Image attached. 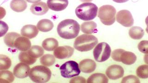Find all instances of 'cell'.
Here are the masks:
<instances>
[{
    "label": "cell",
    "instance_id": "6da1fadb",
    "mask_svg": "<svg viewBox=\"0 0 148 83\" xmlns=\"http://www.w3.org/2000/svg\"><path fill=\"white\" fill-rule=\"evenodd\" d=\"M80 31V25L76 20L67 19L62 21L58 24L57 32L61 38L73 39L77 37Z\"/></svg>",
    "mask_w": 148,
    "mask_h": 83
},
{
    "label": "cell",
    "instance_id": "7a4b0ae2",
    "mask_svg": "<svg viewBox=\"0 0 148 83\" xmlns=\"http://www.w3.org/2000/svg\"><path fill=\"white\" fill-rule=\"evenodd\" d=\"M98 43V40L94 35L82 34L75 39L74 47L80 52H87L92 50Z\"/></svg>",
    "mask_w": 148,
    "mask_h": 83
},
{
    "label": "cell",
    "instance_id": "3957f363",
    "mask_svg": "<svg viewBox=\"0 0 148 83\" xmlns=\"http://www.w3.org/2000/svg\"><path fill=\"white\" fill-rule=\"evenodd\" d=\"M98 8L96 5L85 2L78 6L75 9L76 15L80 20L89 21L94 20L97 15Z\"/></svg>",
    "mask_w": 148,
    "mask_h": 83
},
{
    "label": "cell",
    "instance_id": "277c9868",
    "mask_svg": "<svg viewBox=\"0 0 148 83\" xmlns=\"http://www.w3.org/2000/svg\"><path fill=\"white\" fill-rule=\"evenodd\" d=\"M29 76L35 83H46L51 79V72L46 66H35L30 70Z\"/></svg>",
    "mask_w": 148,
    "mask_h": 83
},
{
    "label": "cell",
    "instance_id": "5b68a950",
    "mask_svg": "<svg viewBox=\"0 0 148 83\" xmlns=\"http://www.w3.org/2000/svg\"><path fill=\"white\" fill-rule=\"evenodd\" d=\"M116 10L111 5H104L99 7L98 16L102 24L111 25L114 23L116 20Z\"/></svg>",
    "mask_w": 148,
    "mask_h": 83
},
{
    "label": "cell",
    "instance_id": "8992f818",
    "mask_svg": "<svg viewBox=\"0 0 148 83\" xmlns=\"http://www.w3.org/2000/svg\"><path fill=\"white\" fill-rule=\"evenodd\" d=\"M112 58L114 61L122 62L124 64L131 65L135 63L136 56L134 53L126 51L123 49H117L112 53Z\"/></svg>",
    "mask_w": 148,
    "mask_h": 83
},
{
    "label": "cell",
    "instance_id": "52a82bcc",
    "mask_svg": "<svg viewBox=\"0 0 148 83\" xmlns=\"http://www.w3.org/2000/svg\"><path fill=\"white\" fill-rule=\"evenodd\" d=\"M60 70L62 76L64 78H71L78 76L81 73L77 63L73 61L65 62L60 67Z\"/></svg>",
    "mask_w": 148,
    "mask_h": 83
},
{
    "label": "cell",
    "instance_id": "ba28073f",
    "mask_svg": "<svg viewBox=\"0 0 148 83\" xmlns=\"http://www.w3.org/2000/svg\"><path fill=\"white\" fill-rule=\"evenodd\" d=\"M111 53L110 46L105 42L98 44L93 51L95 59L99 62L106 61L110 58Z\"/></svg>",
    "mask_w": 148,
    "mask_h": 83
},
{
    "label": "cell",
    "instance_id": "9c48e42d",
    "mask_svg": "<svg viewBox=\"0 0 148 83\" xmlns=\"http://www.w3.org/2000/svg\"><path fill=\"white\" fill-rule=\"evenodd\" d=\"M117 22L124 27H130L134 24V19L132 14L127 10L119 11L116 14Z\"/></svg>",
    "mask_w": 148,
    "mask_h": 83
},
{
    "label": "cell",
    "instance_id": "30bf717a",
    "mask_svg": "<svg viewBox=\"0 0 148 83\" xmlns=\"http://www.w3.org/2000/svg\"><path fill=\"white\" fill-rule=\"evenodd\" d=\"M74 49L69 46H60L53 52V54L58 59H64L71 57L74 54Z\"/></svg>",
    "mask_w": 148,
    "mask_h": 83
},
{
    "label": "cell",
    "instance_id": "8fae6325",
    "mask_svg": "<svg viewBox=\"0 0 148 83\" xmlns=\"http://www.w3.org/2000/svg\"><path fill=\"white\" fill-rule=\"evenodd\" d=\"M106 74L110 80H116L122 77L124 74V70L121 66L113 65L107 68Z\"/></svg>",
    "mask_w": 148,
    "mask_h": 83
},
{
    "label": "cell",
    "instance_id": "7c38bea8",
    "mask_svg": "<svg viewBox=\"0 0 148 83\" xmlns=\"http://www.w3.org/2000/svg\"><path fill=\"white\" fill-rule=\"evenodd\" d=\"M30 67L23 62L16 65L14 69V74L16 78H24L29 76L30 71Z\"/></svg>",
    "mask_w": 148,
    "mask_h": 83
},
{
    "label": "cell",
    "instance_id": "4fadbf2b",
    "mask_svg": "<svg viewBox=\"0 0 148 83\" xmlns=\"http://www.w3.org/2000/svg\"><path fill=\"white\" fill-rule=\"evenodd\" d=\"M49 8L54 11L59 12L66 9L68 6V0H47Z\"/></svg>",
    "mask_w": 148,
    "mask_h": 83
},
{
    "label": "cell",
    "instance_id": "5bb4252c",
    "mask_svg": "<svg viewBox=\"0 0 148 83\" xmlns=\"http://www.w3.org/2000/svg\"><path fill=\"white\" fill-rule=\"evenodd\" d=\"M96 64L91 59H84L79 63V68L81 71L85 73H90L95 71L96 69Z\"/></svg>",
    "mask_w": 148,
    "mask_h": 83
},
{
    "label": "cell",
    "instance_id": "9a60e30c",
    "mask_svg": "<svg viewBox=\"0 0 148 83\" xmlns=\"http://www.w3.org/2000/svg\"><path fill=\"white\" fill-rule=\"evenodd\" d=\"M38 33V29L35 25H25L21 30V34L23 37L29 39L34 38Z\"/></svg>",
    "mask_w": 148,
    "mask_h": 83
},
{
    "label": "cell",
    "instance_id": "2e32d148",
    "mask_svg": "<svg viewBox=\"0 0 148 83\" xmlns=\"http://www.w3.org/2000/svg\"><path fill=\"white\" fill-rule=\"evenodd\" d=\"M14 47L21 51H26L31 47V42L26 37H18L15 40Z\"/></svg>",
    "mask_w": 148,
    "mask_h": 83
},
{
    "label": "cell",
    "instance_id": "e0dca14e",
    "mask_svg": "<svg viewBox=\"0 0 148 83\" xmlns=\"http://www.w3.org/2000/svg\"><path fill=\"white\" fill-rule=\"evenodd\" d=\"M49 7L45 2H40L34 3L31 6L30 11L36 15H43L47 13Z\"/></svg>",
    "mask_w": 148,
    "mask_h": 83
},
{
    "label": "cell",
    "instance_id": "ac0fdd59",
    "mask_svg": "<svg viewBox=\"0 0 148 83\" xmlns=\"http://www.w3.org/2000/svg\"><path fill=\"white\" fill-rule=\"evenodd\" d=\"M27 7L25 0H12L10 2V7L14 11L20 13L24 11Z\"/></svg>",
    "mask_w": 148,
    "mask_h": 83
},
{
    "label": "cell",
    "instance_id": "d6986e66",
    "mask_svg": "<svg viewBox=\"0 0 148 83\" xmlns=\"http://www.w3.org/2000/svg\"><path fill=\"white\" fill-rule=\"evenodd\" d=\"M37 27L38 30L42 32H48L52 30L54 27V24L50 20L43 19L38 21Z\"/></svg>",
    "mask_w": 148,
    "mask_h": 83
},
{
    "label": "cell",
    "instance_id": "ffe728a7",
    "mask_svg": "<svg viewBox=\"0 0 148 83\" xmlns=\"http://www.w3.org/2000/svg\"><path fill=\"white\" fill-rule=\"evenodd\" d=\"M108 79L104 74L101 73H94L87 80L88 83H108Z\"/></svg>",
    "mask_w": 148,
    "mask_h": 83
},
{
    "label": "cell",
    "instance_id": "44dd1931",
    "mask_svg": "<svg viewBox=\"0 0 148 83\" xmlns=\"http://www.w3.org/2000/svg\"><path fill=\"white\" fill-rule=\"evenodd\" d=\"M97 24L94 21H87L82 23L81 25V31L84 33L91 34L96 31Z\"/></svg>",
    "mask_w": 148,
    "mask_h": 83
},
{
    "label": "cell",
    "instance_id": "7402d4cb",
    "mask_svg": "<svg viewBox=\"0 0 148 83\" xmlns=\"http://www.w3.org/2000/svg\"><path fill=\"white\" fill-rule=\"evenodd\" d=\"M42 45L45 50L52 51L58 47V42L55 38H48L43 41Z\"/></svg>",
    "mask_w": 148,
    "mask_h": 83
},
{
    "label": "cell",
    "instance_id": "603a6c76",
    "mask_svg": "<svg viewBox=\"0 0 148 83\" xmlns=\"http://www.w3.org/2000/svg\"><path fill=\"white\" fill-rule=\"evenodd\" d=\"M130 37L135 40H139L142 38L145 35L144 30L139 27H133L129 31Z\"/></svg>",
    "mask_w": 148,
    "mask_h": 83
},
{
    "label": "cell",
    "instance_id": "cb8c5ba5",
    "mask_svg": "<svg viewBox=\"0 0 148 83\" xmlns=\"http://www.w3.org/2000/svg\"><path fill=\"white\" fill-rule=\"evenodd\" d=\"M21 37V35L19 34L16 32H9L5 36L4 38L5 44L7 46L9 47L14 48V43H15L16 39Z\"/></svg>",
    "mask_w": 148,
    "mask_h": 83
},
{
    "label": "cell",
    "instance_id": "d4e9b609",
    "mask_svg": "<svg viewBox=\"0 0 148 83\" xmlns=\"http://www.w3.org/2000/svg\"><path fill=\"white\" fill-rule=\"evenodd\" d=\"M36 58L32 57L29 55L28 51H22L18 55V59L21 62L27 64L29 65L34 64L36 61Z\"/></svg>",
    "mask_w": 148,
    "mask_h": 83
},
{
    "label": "cell",
    "instance_id": "484cf974",
    "mask_svg": "<svg viewBox=\"0 0 148 83\" xmlns=\"http://www.w3.org/2000/svg\"><path fill=\"white\" fill-rule=\"evenodd\" d=\"M14 80V77L11 71L1 70L0 72V83H12Z\"/></svg>",
    "mask_w": 148,
    "mask_h": 83
},
{
    "label": "cell",
    "instance_id": "4316f807",
    "mask_svg": "<svg viewBox=\"0 0 148 83\" xmlns=\"http://www.w3.org/2000/svg\"><path fill=\"white\" fill-rule=\"evenodd\" d=\"M29 55L34 58H38L43 55L44 53L43 48L38 45L32 46L31 48L28 50Z\"/></svg>",
    "mask_w": 148,
    "mask_h": 83
},
{
    "label": "cell",
    "instance_id": "83f0119b",
    "mask_svg": "<svg viewBox=\"0 0 148 83\" xmlns=\"http://www.w3.org/2000/svg\"><path fill=\"white\" fill-rule=\"evenodd\" d=\"M55 57L51 54H46L43 55L40 59V62L43 66L51 67L55 62Z\"/></svg>",
    "mask_w": 148,
    "mask_h": 83
},
{
    "label": "cell",
    "instance_id": "f1b7e54d",
    "mask_svg": "<svg viewBox=\"0 0 148 83\" xmlns=\"http://www.w3.org/2000/svg\"><path fill=\"white\" fill-rule=\"evenodd\" d=\"M12 65L11 59L6 55H0V70H6L10 67Z\"/></svg>",
    "mask_w": 148,
    "mask_h": 83
},
{
    "label": "cell",
    "instance_id": "f546056e",
    "mask_svg": "<svg viewBox=\"0 0 148 83\" xmlns=\"http://www.w3.org/2000/svg\"><path fill=\"white\" fill-rule=\"evenodd\" d=\"M136 75L139 78H148V65H143L138 67L136 71Z\"/></svg>",
    "mask_w": 148,
    "mask_h": 83
},
{
    "label": "cell",
    "instance_id": "4dcf8cb0",
    "mask_svg": "<svg viewBox=\"0 0 148 83\" xmlns=\"http://www.w3.org/2000/svg\"><path fill=\"white\" fill-rule=\"evenodd\" d=\"M122 83H140V80L135 75H129L123 78Z\"/></svg>",
    "mask_w": 148,
    "mask_h": 83
},
{
    "label": "cell",
    "instance_id": "1f68e13d",
    "mask_svg": "<svg viewBox=\"0 0 148 83\" xmlns=\"http://www.w3.org/2000/svg\"><path fill=\"white\" fill-rule=\"evenodd\" d=\"M138 49L140 52L143 54H148V41L143 40L139 43Z\"/></svg>",
    "mask_w": 148,
    "mask_h": 83
},
{
    "label": "cell",
    "instance_id": "d6a6232c",
    "mask_svg": "<svg viewBox=\"0 0 148 83\" xmlns=\"http://www.w3.org/2000/svg\"><path fill=\"white\" fill-rule=\"evenodd\" d=\"M87 81L86 80L85 78L81 77V76H78L74 78H72L71 80H70V83H86Z\"/></svg>",
    "mask_w": 148,
    "mask_h": 83
},
{
    "label": "cell",
    "instance_id": "836d02e7",
    "mask_svg": "<svg viewBox=\"0 0 148 83\" xmlns=\"http://www.w3.org/2000/svg\"><path fill=\"white\" fill-rule=\"evenodd\" d=\"M27 2L32 3H36L38 2H40L41 0H25Z\"/></svg>",
    "mask_w": 148,
    "mask_h": 83
},
{
    "label": "cell",
    "instance_id": "e575fe53",
    "mask_svg": "<svg viewBox=\"0 0 148 83\" xmlns=\"http://www.w3.org/2000/svg\"><path fill=\"white\" fill-rule=\"evenodd\" d=\"M113 1L119 3H125L128 1L129 0H112Z\"/></svg>",
    "mask_w": 148,
    "mask_h": 83
},
{
    "label": "cell",
    "instance_id": "d590c367",
    "mask_svg": "<svg viewBox=\"0 0 148 83\" xmlns=\"http://www.w3.org/2000/svg\"><path fill=\"white\" fill-rule=\"evenodd\" d=\"M144 61L146 64L148 65V54H146L144 56Z\"/></svg>",
    "mask_w": 148,
    "mask_h": 83
},
{
    "label": "cell",
    "instance_id": "8d00e7d4",
    "mask_svg": "<svg viewBox=\"0 0 148 83\" xmlns=\"http://www.w3.org/2000/svg\"><path fill=\"white\" fill-rule=\"evenodd\" d=\"M81 2H89L92 1L93 0H80Z\"/></svg>",
    "mask_w": 148,
    "mask_h": 83
},
{
    "label": "cell",
    "instance_id": "74e56055",
    "mask_svg": "<svg viewBox=\"0 0 148 83\" xmlns=\"http://www.w3.org/2000/svg\"><path fill=\"white\" fill-rule=\"evenodd\" d=\"M145 23L146 25H147V27L148 28V16H147L145 19Z\"/></svg>",
    "mask_w": 148,
    "mask_h": 83
},
{
    "label": "cell",
    "instance_id": "f35d334b",
    "mask_svg": "<svg viewBox=\"0 0 148 83\" xmlns=\"http://www.w3.org/2000/svg\"><path fill=\"white\" fill-rule=\"evenodd\" d=\"M146 31L147 32V33L148 34V28L146 27Z\"/></svg>",
    "mask_w": 148,
    "mask_h": 83
}]
</instances>
